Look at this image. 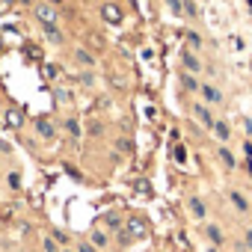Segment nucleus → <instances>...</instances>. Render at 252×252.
<instances>
[{
    "mask_svg": "<svg viewBox=\"0 0 252 252\" xmlns=\"http://www.w3.org/2000/svg\"><path fill=\"white\" fill-rule=\"evenodd\" d=\"M63 252H77V249L74 246H63Z\"/></svg>",
    "mask_w": 252,
    "mask_h": 252,
    "instance_id": "40",
    "label": "nucleus"
},
{
    "mask_svg": "<svg viewBox=\"0 0 252 252\" xmlns=\"http://www.w3.org/2000/svg\"><path fill=\"white\" fill-rule=\"evenodd\" d=\"M54 101H57L60 107H71V92H68V89H57V92H54Z\"/></svg>",
    "mask_w": 252,
    "mask_h": 252,
    "instance_id": "34",
    "label": "nucleus"
},
{
    "mask_svg": "<svg viewBox=\"0 0 252 252\" xmlns=\"http://www.w3.org/2000/svg\"><path fill=\"white\" fill-rule=\"evenodd\" d=\"M21 184H24L21 172H18V169H9V172H6V187H9V190H21Z\"/></svg>",
    "mask_w": 252,
    "mask_h": 252,
    "instance_id": "29",
    "label": "nucleus"
},
{
    "mask_svg": "<svg viewBox=\"0 0 252 252\" xmlns=\"http://www.w3.org/2000/svg\"><path fill=\"white\" fill-rule=\"evenodd\" d=\"M98 21L104 27H122L125 24V6L119 0H101L98 3Z\"/></svg>",
    "mask_w": 252,
    "mask_h": 252,
    "instance_id": "1",
    "label": "nucleus"
},
{
    "mask_svg": "<svg viewBox=\"0 0 252 252\" xmlns=\"http://www.w3.org/2000/svg\"><path fill=\"white\" fill-rule=\"evenodd\" d=\"M83 134H86L89 140H101V137L107 134V122L98 119V116H95V119H86V122H83Z\"/></svg>",
    "mask_w": 252,
    "mask_h": 252,
    "instance_id": "19",
    "label": "nucleus"
},
{
    "mask_svg": "<svg viewBox=\"0 0 252 252\" xmlns=\"http://www.w3.org/2000/svg\"><path fill=\"white\" fill-rule=\"evenodd\" d=\"M113 149H116L122 158H131V155L137 152V143H134V137H131V134H119V137L113 140Z\"/></svg>",
    "mask_w": 252,
    "mask_h": 252,
    "instance_id": "20",
    "label": "nucleus"
},
{
    "mask_svg": "<svg viewBox=\"0 0 252 252\" xmlns=\"http://www.w3.org/2000/svg\"><path fill=\"white\" fill-rule=\"evenodd\" d=\"M3 119H6V128H12V131H21V128H24V122H27V116H24L21 107H9Z\"/></svg>",
    "mask_w": 252,
    "mask_h": 252,
    "instance_id": "21",
    "label": "nucleus"
},
{
    "mask_svg": "<svg viewBox=\"0 0 252 252\" xmlns=\"http://www.w3.org/2000/svg\"><path fill=\"white\" fill-rule=\"evenodd\" d=\"M199 86H202L199 74H190V71L178 68V89H181L184 95H199Z\"/></svg>",
    "mask_w": 252,
    "mask_h": 252,
    "instance_id": "17",
    "label": "nucleus"
},
{
    "mask_svg": "<svg viewBox=\"0 0 252 252\" xmlns=\"http://www.w3.org/2000/svg\"><path fill=\"white\" fill-rule=\"evenodd\" d=\"M33 134H36V140H42V143H54V140L60 137V125H57L51 116H36V119H33Z\"/></svg>",
    "mask_w": 252,
    "mask_h": 252,
    "instance_id": "4",
    "label": "nucleus"
},
{
    "mask_svg": "<svg viewBox=\"0 0 252 252\" xmlns=\"http://www.w3.org/2000/svg\"><path fill=\"white\" fill-rule=\"evenodd\" d=\"M48 234H51L60 246H71V243H74V237H71L65 228H60V225H51V231H48Z\"/></svg>",
    "mask_w": 252,
    "mask_h": 252,
    "instance_id": "25",
    "label": "nucleus"
},
{
    "mask_svg": "<svg viewBox=\"0 0 252 252\" xmlns=\"http://www.w3.org/2000/svg\"><path fill=\"white\" fill-rule=\"evenodd\" d=\"M187 214H190V220L205 222L208 220V202L199 193H187Z\"/></svg>",
    "mask_w": 252,
    "mask_h": 252,
    "instance_id": "11",
    "label": "nucleus"
},
{
    "mask_svg": "<svg viewBox=\"0 0 252 252\" xmlns=\"http://www.w3.org/2000/svg\"><path fill=\"white\" fill-rule=\"evenodd\" d=\"M208 134L214 137V143H228V146H231V137H234V128H231V122H228V119H222V116H217V122H214V128H211Z\"/></svg>",
    "mask_w": 252,
    "mask_h": 252,
    "instance_id": "12",
    "label": "nucleus"
},
{
    "mask_svg": "<svg viewBox=\"0 0 252 252\" xmlns=\"http://www.w3.org/2000/svg\"><path fill=\"white\" fill-rule=\"evenodd\" d=\"M33 18L39 21V27H51V24H63V12L60 6L48 3V0H42V3L33 6Z\"/></svg>",
    "mask_w": 252,
    "mask_h": 252,
    "instance_id": "5",
    "label": "nucleus"
},
{
    "mask_svg": "<svg viewBox=\"0 0 252 252\" xmlns=\"http://www.w3.org/2000/svg\"><path fill=\"white\" fill-rule=\"evenodd\" d=\"M243 134L246 140H252V119H243Z\"/></svg>",
    "mask_w": 252,
    "mask_h": 252,
    "instance_id": "37",
    "label": "nucleus"
},
{
    "mask_svg": "<svg viewBox=\"0 0 252 252\" xmlns=\"http://www.w3.org/2000/svg\"><path fill=\"white\" fill-rule=\"evenodd\" d=\"M125 228H128V231L134 234V240L149 237V220H146L143 214H131L128 220H125Z\"/></svg>",
    "mask_w": 252,
    "mask_h": 252,
    "instance_id": "15",
    "label": "nucleus"
},
{
    "mask_svg": "<svg viewBox=\"0 0 252 252\" xmlns=\"http://www.w3.org/2000/svg\"><path fill=\"white\" fill-rule=\"evenodd\" d=\"M48 3H54V6H63V3H65V0H48Z\"/></svg>",
    "mask_w": 252,
    "mask_h": 252,
    "instance_id": "39",
    "label": "nucleus"
},
{
    "mask_svg": "<svg viewBox=\"0 0 252 252\" xmlns=\"http://www.w3.org/2000/svg\"><path fill=\"white\" fill-rule=\"evenodd\" d=\"M60 131H63L65 137H71V140H80V137H83V122H80V116H77V113H68V116H63V122H60Z\"/></svg>",
    "mask_w": 252,
    "mask_h": 252,
    "instance_id": "14",
    "label": "nucleus"
},
{
    "mask_svg": "<svg viewBox=\"0 0 252 252\" xmlns=\"http://www.w3.org/2000/svg\"><path fill=\"white\" fill-rule=\"evenodd\" d=\"M199 234L205 237V243H208V246H220V249H225V246H228V237H225L222 225H220V222H214V220L199 222Z\"/></svg>",
    "mask_w": 252,
    "mask_h": 252,
    "instance_id": "3",
    "label": "nucleus"
},
{
    "mask_svg": "<svg viewBox=\"0 0 252 252\" xmlns=\"http://www.w3.org/2000/svg\"><path fill=\"white\" fill-rule=\"evenodd\" d=\"M172 158H175V163L184 166V163H187V146H184V143H175V146H172Z\"/></svg>",
    "mask_w": 252,
    "mask_h": 252,
    "instance_id": "31",
    "label": "nucleus"
},
{
    "mask_svg": "<svg viewBox=\"0 0 252 252\" xmlns=\"http://www.w3.org/2000/svg\"><path fill=\"white\" fill-rule=\"evenodd\" d=\"M68 57H71V63H74L77 68H98V54L89 51L86 45H74V48L68 51Z\"/></svg>",
    "mask_w": 252,
    "mask_h": 252,
    "instance_id": "6",
    "label": "nucleus"
},
{
    "mask_svg": "<svg viewBox=\"0 0 252 252\" xmlns=\"http://www.w3.org/2000/svg\"><path fill=\"white\" fill-rule=\"evenodd\" d=\"M60 71H63V68H60L57 63H45V65H42V74H45V80H57V77H60Z\"/></svg>",
    "mask_w": 252,
    "mask_h": 252,
    "instance_id": "30",
    "label": "nucleus"
},
{
    "mask_svg": "<svg viewBox=\"0 0 252 252\" xmlns=\"http://www.w3.org/2000/svg\"><path fill=\"white\" fill-rule=\"evenodd\" d=\"M214 155H217V160L222 163L225 172H237L240 160H237V155H234V149H231L228 143H217V146H214Z\"/></svg>",
    "mask_w": 252,
    "mask_h": 252,
    "instance_id": "9",
    "label": "nucleus"
},
{
    "mask_svg": "<svg viewBox=\"0 0 252 252\" xmlns=\"http://www.w3.org/2000/svg\"><path fill=\"white\" fill-rule=\"evenodd\" d=\"M0 169H3V155H0Z\"/></svg>",
    "mask_w": 252,
    "mask_h": 252,
    "instance_id": "41",
    "label": "nucleus"
},
{
    "mask_svg": "<svg viewBox=\"0 0 252 252\" xmlns=\"http://www.w3.org/2000/svg\"><path fill=\"white\" fill-rule=\"evenodd\" d=\"M187 110H190L193 125H199V128H205V131H211V128H214V122H217V110H214L211 104H205V101L199 98V101H190V104H187Z\"/></svg>",
    "mask_w": 252,
    "mask_h": 252,
    "instance_id": "2",
    "label": "nucleus"
},
{
    "mask_svg": "<svg viewBox=\"0 0 252 252\" xmlns=\"http://www.w3.org/2000/svg\"><path fill=\"white\" fill-rule=\"evenodd\" d=\"M199 98H202L205 104H211L214 110H220V107L225 104V92H222L217 83H211V80H202V86H199Z\"/></svg>",
    "mask_w": 252,
    "mask_h": 252,
    "instance_id": "7",
    "label": "nucleus"
},
{
    "mask_svg": "<svg viewBox=\"0 0 252 252\" xmlns=\"http://www.w3.org/2000/svg\"><path fill=\"white\" fill-rule=\"evenodd\" d=\"M240 243L246 246V252H252V225H246V228H243V237H240Z\"/></svg>",
    "mask_w": 252,
    "mask_h": 252,
    "instance_id": "35",
    "label": "nucleus"
},
{
    "mask_svg": "<svg viewBox=\"0 0 252 252\" xmlns=\"http://www.w3.org/2000/svg\"><path fill=\"white\" fill-rule=\"evenodd\" d=\"M39 243H42V252H63V246H60V243H57V240H54L51 234H45V237H42Z\"/></svg>",
    "mask_w": 252,
    "mask_h": 252,
    "instance_id": "32",
    "label": "nucleus"
},
{
    "mask_svg": "<svg viewBox=\"0 0 252 252\" xmlns=\"http://www.w3.org/2000/svg\"><path fill=\"white\" fill-rule=\"evenodd\" d=\"M163 6L172 18H184V0H163Z\"/></svg>",
    "mask_w": 252,
    "mask_h": 252,
    "instance_id": "26",
    "label": "nucleus"
},
{
    "mask_svg": "<svg viewBox=\"0 0 252 252\" xmlns=\"http://www.w3.org/2000/svg\"><path fill=\"white\" fill-rule=\"evenodd\" d=\"M246 3H249V6H252V0H246Z\"/></svg>",
    "mask_w": 252,
    "mask_h": 252,
    "instance_id": "42",
    "label": "nucleus"
},
{
    "mask_svg": "<svg viewBox=\"0 0 252 252\" xmlns=\"http://www.w3.org/2000/svg\"><path fill=\"white\" fill-rule=\"evenodd\" d=\"M184 45L193 48V51H202V48H205V36H202L199 30L190 27V30H184Z\"/></svg>",
    "mask_w": 252,
    "mask_h": 252,
    "instance_id": "23",
    "label": "nucleus"
},
{
    "mask_svg": "<svg viewBox=\"0 0 252 252\" xmlns=\"http://www.w3.org/2000/svg\"><path fill=\"white\" fill-rule=\"evenodd\" d=\"M202 15H199V6H196V0H184V21H199Z\"/></svg>",
    "mask_w": 252,
    "mask_h": 252,
    "instance_id": "28",
    "label": "nucleus"
},
{
    "mask_svg": "<svg viewBox=\"0 0 252 252\" xmlns=\"http://www.w3.org/2000/svg\"><path fill=\"white\" fill-rule=\"evenodd\" d=\"M98 225H101V228H107L110 234H116L119 228H125V220H122V214H119V211H104V214L98 217Z\"/></svg>",
    "mask_w": 252,
    "mask_h": 252,
    "instance_id": "18",
    "label": "nucleus"
},
{
    "mask_svg": "<svg viewBox=\"0 0 252 252\" xmlns=\"http://www.w3.org/2000/svg\"><path fill=\"white\" fill-rule=\"evenodd\" d=\"M178 63H181V68H184V71H190V74H202V71H205V63H202L199 51H193V48H187V45L181 48Z\"/></svg>",
    "mask_w": 252,
    "mask_h": 252,
    "instance_id": "8",
    "label": "nucleus"
},
{
    "mask_svg": "<svg viewBox=\"0 0 252 252\" xmlns=\"http://www.w3.org/2000/svg\"><path fill=\"white\" fill-rule=\"evenodd\" d=\"M86 237H89V240H92V246H95V249H98V252H107V249H110V246H113V234H110V231H107V228H101V225H98V222H95V225H92V228H89V231H86Z\"/></svg>",
    "mask_w": 252,
    "mask_h": 252,
    "instance_id": "13",
    "label": "nucleus"
},
{
    "mask_svg": "<svg viewBox=\"0 0 252 252\" xmlns=\"http://www.w3.org/2000/svg\"><path fill=\"white\" fill-rule=\"evenodd\" d=\"M240 149H243V155H246V158H252V140H243V146H240Z\"/></svg>",
    "mask_w": 252,
    "mask_h": 252,
    "instance_id": "38",
    "label": "nucleus"
},
{
    "mask_svg": "<svg viewBox=\"0 0 252 252\" xmlns=\"http://www.w3.org/2000/svg\"><path fill=\"white\" fill-rule=\"evenodd\" d=\"M0 155H3V158H9V155H12V146H9L6 140H0Z\"/></svg>",
    "mask_w": 252,
    "mask_h": 252,
    "instance_id": "36",
    "label": "nucleus"
},
{
    "mask_svg": "<svg viewBox=\"0 0 252 252\" xmlns=\"http://www.w3.org/2000/svg\"><path fill=\"white\" fill-rule=\"evenodd\" d=\"M71 246H74L77 252H98V249L92 246V240H89V237H74V243H71Z\"/></svg>",
    "mask_w": 252,
    "mask_h": 252,
    "instance_id": "33",
    "label": "nucleus"
},
{
    "mask_svg": "<svg viewBox=\"0 0 252 252\" xmlns=\"http://www.w3.org/2000/svg\"><path fill=\"white\" fill-rule=\"evenodd\" d=\"M225 199H228V205L240 214V217H249V211H252V202L246 199V193L240 190V187H228L225 190Z\"/></svg>",
    "mask_w": 252,
    "mask_h": 252,
    "instance_id": "10",
    "label": "nucleus"
},
{
    "mask_svg": "<svg viewBox=\"0 0 252 252\" xmlns=\"http://www.w3.org/2000/svg\"><path fill=\"white\" fill-rule=\"evenodd\" d=\"M83 45H86L89 51H95V54H101V51H104V42H101V36H98V33H86V36H83Z\"/></svg>",
    "mask_w": 252,
    "mask_h": 252,
    "instance_id": "27",
    "label": "nucleus"
},
{
    "mask_svg": "<svg viewBox=\"0 0 252 252\" xmlns=\"http://www.w3.org/2000/svg\"><path fill=\"white\" fill-rule=\"evenodd\" d=\"M113 246H119V249H128V246H134V234H131L128 228H119V231L113 234Z\"/></svg>",
    "mask_w": 252,
    "mask_h": 252,
    "instance_id": "24",
    "label": "nucleus"
},
{
    "mask_svg": "<svg viewBox=\"0 0 252 252\" xmlns=\"http://www.w3.org/2000/svg\"><path fill=\"white\" fill-rule=\"evenodd\" d=\"M74 83L83 86V89H95V86H98V74H95V68H77Z\"/></svg>",
    "mask_w": 252,
    "mask_h": 252,
    "instance_id": "22",
    "label": "nucleus"
},
{
    "mask_svg": "<svg viewBox=\"0 0 252 252\" xmlns=\"http://www.w3.org/2000/svg\"><path fill=\"white\" fill-rule=\"evenodd\" d=\"M39 30H42V36H45L48 45H54V48H65L68 45V36H65L63 24H51V27H39Z\"/></svg>",
    "mask_w": 252,
    "mask_h": 252,
    "instance_id": "16",
    "label": "nucleus"
}]
</instances>
